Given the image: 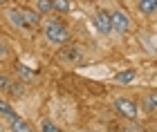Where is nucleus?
Instances as JSON below:
<instances>
[{"label": "nucleus", "mask_w": 157, "mask_h": 132, "mask_svg": "<svg viewBox=\"0 0 157 132\" xmlns=\"http://www.w3.org/2000/svg\"><path fill=\"white\" fill-rule=\"evenodd\" d=\"M43 27H45V38L52 45H65L67 40H70L67 27L63 25L59 18H47L45 23H43Z\"/></svg>", "instance_id": "f257e3e1"}, {"label": "nucleus", "mask_w": 157, "mask_h": 132, "mask_svg": "<svg viewBox=\"0 0 157 132\" xmlns=\"http://www.w3.org/2000/svg\"><path fill=\"white\" fill-rule=\"evenodd\" d=\"M110 25H112V31H115V34H121V36L128 34V31H130V27H132L128 13L121 11V9H112V11H110Z\"/></svg>", "instance_id": "f03ea898"}, {"label": "nucleus", "mask_w": 157, "mask_h": 132, "mask_svg": "<svg viewBox=\"0 0 157 132\" xmlns=\"http://www.w3.org/2000/svg\"><path fill=\"white\" fill-rule=\"evenodd\" d=\"M81 58H83V50L81 47H76V45H67L59 52V61L63 65H76V63H81Z\"/></svg>", "instance_id": "7ed1b4c3"}, {"label": "nucleus", "mask_w": 157, "mask_h": 132, "mask_svg": "<svg viewBox=\"0 0 157 132\" xmlns=\"http://www.w3.org/2000/svg\"><path fill=\"white\" fill-rule=\"evenodd\" d=\"M115 110L124 116V119H137V105L130 99H115Z\"/></svg>", "instance_id": "20e7f679"}, {"label": "nucleus", "mask_w": 157, "mask_h": 132, "mask_svg": "<svg viewBox=\"0 0 157 132\" xmlns=\"http://www.w3.org/2000/svg\"><path fill=\"white\" fill-rule=\"evenodd\" d=\"M94 27H97V31L101 34V36H108V34H112V25H110V11L99 9V11L94 13Z\"/></svg>", "instance_id": "39448f33"}, {"label": "nucleus", "mask_w": 157, "mask_h": 132, "mask_svg": "<svg viewBox=\"0 0 157 132\" xmlns=\"http://www.w3.org/2000/svg\"><path fill=\"white\" fill-rule=\"evenodd\" d=\"M5 16H7V20H9L13 27H18V29H27V20H25L23 9H18V7H7Z\"/></svg>", "instance_id": "423d86ee"}, {"label": "nucleus", "mask_w": 157, "mask_h": 132, "mask_svg": "<svg viewBox=\"0 0 157 132\" xmlns=\"http://www.w3.org/2000/svg\"><path fill=\"white\" fill-rule=\"evenodd\" d=\"M9 128H11V132H34V128L29 126V121L20 119V116H13V119L9 121Z\"/></svg>", "instance_id": "0eeeda50"}, {"label": "nucleus", "mask_w": 157, "mask_h": 132, "mask_svg": "<svg viewBox=\"0 0 157 132\" xmlns=\"http://www.w3.org/2000/svg\"><path fill=\"white\" fill-rule=\"evenodd\" d=\"M135 79H137V72H135V69H121V72L115 74V83H119V85H128V83H132Z\"/></svg>", "instance_id": "6e6552de"}, {"label": "nucleus", "mask_w": 157, "mask_h": 132, "mask_svg": "<svg viewBox=\"0 0 157 132\" xmlns=\"http://www.w3.org/2000/svg\"><path fill=\"white\" fill-rule=\"evenodd\" d=\"M137 9L144 16H153L157 11V0H137Z\"/></svg>", "instance_id": "1a4fd4ad"}, {"label": "nucleus", "mask_w": 157, "mask_h": 132, "mask_svg": "<svg viewBox=\"0 0 157 132\" xmlns=\"http://www.w3.org/2000/svg\"><path fill=\"white\" fill-rule=\"evenodd\" d=\"M141 110H144V112H148V114L157 110V94H155V92L144 94V99H141Z\"/></svg>", "instance_id": "9d476101"}, {"label": "nucleus", "mask_w": 157, "mask_h": 132, "mask_svg": "<svg viewBox=\"0 0 157 132\" xmlns=\"http://www.w3.org/2000/svg\"><path fill=\"white\" fill-rule=\"evenodd\" d=\"M23 13H25L27 27H38V25H43V18H40V13L36 9H23Z\"/></svg>", "instance_id": "9b49d317"}, {"label": "nucleus", "mask_w": 157, "mask_h": 132, "mask_svg": "<svg viewBox=\"0 0 157 132\" xmlns=\"http://www.w3.org/2000/svg\"><path fill=\"white\" fill-rule=\"evenodd\" d=\"M52 9L56 13H67L72 9V2H70V0H52Z\"/></svg>", "instance_id": "f8f14e48"}, {"label": "nucleus", "mask_w": 157, "mask_h": 132, "mask_svg": "<svg viewBox=\"0 0 157 132\" xmlns=\"http://www.w3.org/2000/svg\"><path fill=\"white\" fill-rule=\"evenodd\" d=\"M34 5H36L34 9H36V11L40 13V16H43V13L54 11V9H52V0H34Z\"/></svg>", "instance_id": "ddd939ff"}, {"label": "nucleus", "mask_w": 157, "mask_h": 132, "mask_svg": "<svg viewBox=\"0 0 157 132\" xmlns=\"http://www.w3.org/2000/svg\"><path fill=\"white\" fill-rule=\"evenodd\" d=\"M0 116H5L7 121H11L13 116H16V112H13V108L9 105V103H5V101H0Z\"/></svg>", "instance_id": "4468645a"}, {"label": "nucleus", "mask_w": 157, "mask_h": 132, "mask_svg": "<svg viewBox=\"0 0 157 132\" xmlns=\"http://www.w3.org/2000/svg\"><path fill=\"white\" fill-rule=\"evenodd\" d=\"M40 132H61V128L56 126L54 121H49V119H40Z\"/></svg>", "instance_id": "2eb2a0df"}, {"label": "nucleus", "mask_w": 157, "mask_h": 132, "mask_svg": "<svg viewBox=\"0 0 157 132\" xmlns=\"http://www.w3.org/2000/svg\"><path fill=\"white\" fill-rule=\"evenodd\" d=\"M9 92H13V96H23L25 94V85H20V83H9Z\"/></svg>", "instance_id": "dca6fc26"}, {"label": "nucleus", "mask_w": 157, "mask_h": 132, "mask_svg": "<svg viewBox=\"0 0 157 132\" xmlns=\"http://www.w3.org/2000/svg\"><path fill=\"white\" fill-rule=\"evenodd\" d=\"M18 74H20V76H23V79H25V81H29V79H32V76H34V72H32V69H27L25 65H18Z\"/></svg>", "instance_id": "f3484780"}, {"label": "nucleus", "mask_w": 157, "mask_h": 132, "mask_svg": "<svg viewBox=\"0 0 157 132\" xmlns=\"http://www.w3.org/2000/svg\"><path fill=\"white\" fill-rule=\"evenodd\" d=\"M9 76H5V74H0V90H7V87H9Z\"/></svg>", "instance_id": "a211bd4d"}, {"label": "nucleus", "mask_w": 157, "mask_h": 132, "mask_svg": "<svg viewBox=\"0 0 157 132\" xmlns=\"http://www.w3.org/2000/svg\"><path fill=\"white\" fill-rule=\"evenodd\" d=\"M7 2H9V0H0V7H5Z\"/></svg>", "instance_id": "6ab92c4d"}]
</instances>
